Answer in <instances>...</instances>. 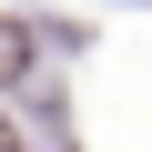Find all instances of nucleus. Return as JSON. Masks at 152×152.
Masks as SVG:
<instances>
[{
  "mask_svg": "<svg viewBox=\"0 0 152 152\" xmlns=\"http://www.w3.org/2000/svg\"><path fill=\"white\" fill-rule=\"evenodd\" d=\"M20 61H31V41H20V31H0V81H20Z\"/></svg>",
  "mask_w": 152,
  "mask_h": 152,
  "instance_id": "1",
  "label": "nucleus"
},
{
  "mask_svg": "<svg viewBox=\"0 0 152 152\" xmlns=\"http://www.w3.org/2000/svg\"><path fill=\"white\" fill-rule=\"evenodd\" d=\"M0 152H20V132H10V122H0Z\"/></svg>",
  "mask_w": 152,
  "mask_h": 152,
  "instance_id": "2",
  "label": "nucleus"
}]
</instances>
